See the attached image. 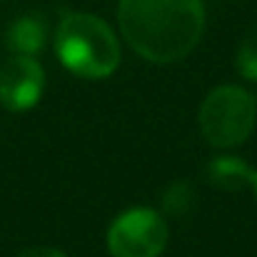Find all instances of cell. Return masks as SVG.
Here are the masks:
<instances>
[{
  "label": "cell",
  "instance_id": "1",
  "mask_svg": "<svg viewBox=\"0 0 257 257\" xmlns=\"http://www.w3.org/2000/svg\"><path fill=\"white\" fill-rule=\"evenodd\" d=\"M120 33L150 63H175L190 55L205 30L202 0H120Z\"/></svg>",
  "mask_w": 257,
  "mask_h": 257
},
{
  "label": "cell",
  "instance_id": "2",
  "mask_svg": "<svg viewBox=\"0 0 257 257\" xmlns=\"http://www.w3.org/2000/svg\"><path fill=\"white\" fill-rule=\"evenodd\" d=\"M55 50L70 73L90 80L107 78L120 65V43L112 28L90 13H70L60 20Z\"/></svg>",
  "mask_w": 257,
  "mask_h": 257
},
{
  "label": "cell",
  "instance_id": "3",
  "mask_svg": "<svg viewBox=\"0 0 257 257\" xmlns=\"http://www.w3.org/2000/svg\"><path fill=\"white\" fill-rule=\"evenodd\" d=\"M257 122L255 97L235 85H222L207 92L200 107V130L215 148L242 145Z\"/></svg>",
  "mask_w": 257,
  "mask_h": 257
},
{
  "label": "cell",
  "instance_id": "4",
  "mask_svg": "<svg viewBox=\"0 0 257 257\" xmlns=\"http://www.w3.org/2000/svg\"><path fill=\"white\" fill-rule=\"evenodd\" d=\"M168 245L165 220L148 207L125 210L107 230L112 257H160Z\"/></svg>",
  "mask_w": 257,
  "mask_h": 257
},
{
  "label": "cell",
  "instance_id": "5",
  "mask_svg": "<svg viewBox=\"0 0 257 257\" xmlns=\"http://www.w3.org/2000/svg\"><path fill=\"white\" fill-rule=\"evenodd\" d=\"M45 87V73L30 55H10L0 65V105L23 112L30 110Z\"/></svg>",
  "mask_w": 257,
  "mask_h": 257
},
{
  "label": "cell",
  "instance_id": "6",
  "mask_svg": "<svg viewBox=\"0 0 257 257\" xmlns=\"http://www.w3.org/2000/svg\"><path fill=\"white\" fill-rule=\"evenodd\" d=\"M45 38H48L45 18L38 15V13H28V15H20L18 20L10 23L5 43H8L13 55H30L33 58L35 53L43 50Z\"/></svg>",
  "mask_w": 257,
  "mask_h": 257
},
{
  "label": "cell",
  "instance_id": "7",
  "mask_svg": "<svg viewBox=\"0 0 257 257\" xmlns=\"http://www.w3.org/2000/svg\"><path fill=\"white\" fill-rule=\"evenodd\" d=\"M207 180L225 192H235L242 190L245 185H252V170L247 168L245 160L235 155H222L207 165Z\"/></svg>",
  "mask_w": 257,
  "mask_h": 257
},
{
  "label": "cell",
  "instance_id": "8",
  "mask_svg": "<svg viewBox=\"0 0 257 257\" xmlns=\"http://www.w3.org/2000/svg\"><path fill=\"white\" fill-rule=\"evenodd\" d=\"M237 70L242 78L247 80H257V25L242 38L240 48H237Z\"/></svg>",
  "mask_w": 257,
  "mask_h": 257
},
{
  "label": "cell",
  "instance_id": "9",
  "mask_svg": "<svg viewBox=\"0 0 257 257\" xmlns=\"http://www.w3.org/2000/svg\"><path fill=\"white\" fill-rule=\"evenodd\" d=\"M190 205H192V190L187 187V182H175L163 195V210L168 215H185Z\"/></svg>",
  "mask_w": 257,
  "mask_h": 257
},
{
  "label": "cell",
  "instance_id": "10",
  "mask_svg": "<svg viewBox=\"0 0 257 257\" xmlns=\"http://www.w3.org/2000/svg\"><path fill=\"white\" fill-rule=\"evenodd\" d=\"M18 257H68V255L60 252V250H55V247H28Z\"/></svg>",
  "mask_w": 257,
  "mask_h": 257
},
{
  "label": "cell",
  "instance_id": "11",
  "mask_svg": "<svg viewBox=\"0 0 257 257\" xmlns=\"http://www.w3.org/2000/svg\"><path fill=\"white\" fill-rule=\"evenodd\" d=\"M252 187H255V192H257V170L252 172Z\"/></svg>",
  "mask_w": 257,
  "mask_h": 257
}]
</instances>
